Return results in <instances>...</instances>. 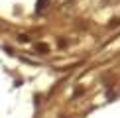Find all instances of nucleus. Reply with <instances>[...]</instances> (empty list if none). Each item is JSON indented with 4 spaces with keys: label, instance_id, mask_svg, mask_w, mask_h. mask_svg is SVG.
Here are the masks:
<instances>
[{
    "label": "nucleus",
    "instance_id": "f257e3e1",
    "mask_svg": "<svg viewBox=\"0 0 120 118\" xmlns=\"http://www.w3.org/2000/svg\"><path fill=\"white\" fill-rule=\"evenodd\" d=\"M47 4H49V0H38V4H36V10H38V12H43V10L47 8Z\"/></svg>",
    "mask_w": 120,
    "mask_h": 118
},
{
    "label": "nucleus",
    "instance_id": "f03ea898",
    "mask_svg": "<svg viewBox=\"0 0 120 118\" xmlns=\"http://www.w3.org/2000/svg\"><path fill=\"white\" fill-rule=\"evenodd\" d=\"M18 39H20V41H22V43H28V41H30V37H28V36H20Z\"/></svg>",
    "mask_w": 120,
    "mask_h": 118
}]
</instances>
